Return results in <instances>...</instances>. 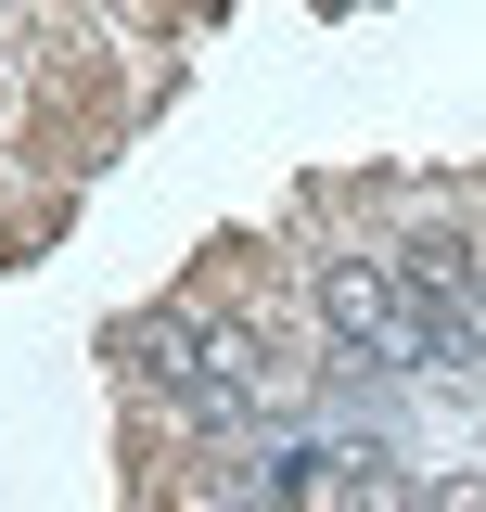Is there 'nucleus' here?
<instances>
[{
	"label": "nucleus",
	"mask_w": 486,
	"mask_h": 512,
	"mask_svg": "<svg viewBox=\"0 0 486 512\" xmlns=\"http://www.w3.org/2000/svg\"><path fill=\"white\" fill-rule=\"evenodd\" d=\"M423 512H486V474H448V487H435Z\"/></svg>",
	"instance_id": "2"
},
{
	"label": "nucleus",
	"mask_w": 486,
	"mask_h": 512,
	"mask_svg": "<svg viewBox=\"0 0 486 512\" xmlns=\"http://www.w3.org/2000/svg\"><path fill=\"white\" fill-rule=\"evenodd\" d=\"M307 308H320V333H333V346H359V359H448V333L410 308L397 256H359V244L320 256V269H307Z\"/></svg>",
	"instance_id": "1"
}]
</instances>
